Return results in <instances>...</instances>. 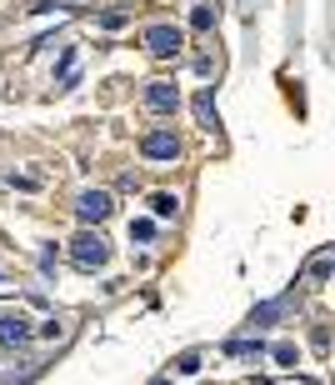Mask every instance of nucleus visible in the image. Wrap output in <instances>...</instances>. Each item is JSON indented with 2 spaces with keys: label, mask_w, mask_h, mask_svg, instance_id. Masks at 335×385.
Here are the masks:
<instances>
[{
  "label": "nucleus",
  "mask_w": 335,
  "mask_h": 385,
  "mask_svg": "<svg viewBox=\"0 0 335 385\" xmlns=\"http://www.w3.org/2000/svg\"><path fill=\"white\" fill-rule=\"evenodd\" d=\"M71 260H75V270H100V265L110 260V240H105V231H100V226H85V231L71 240Z\"/></svg>",
  "instance_id": "f257e3e1"
},
{
  "label": "nucleus",
  "mask_w": 335,
  "mask_h": 385,
  "mask_svg": "<svg viewBox=\"0 0 335 385\" xmlns=\"http://www.w3.org/2000/svg\"><path fill=\"white\" fill-rule=\"evenodd\" d=\"M140 160H150V165H176V160H181V135H176L171 126L145 130V140H140Z\"/></svg>",
  "instance_id": "f03ea898"
},
{
  "label": "nucleus",
  "mask_w": 335,
  "mask_h": 385,
  "mask_svg": "<svg viewBox=\"0 0 335 385\" xmlns=\"http://www.w3.org/2000/svg\"><path fill=\"white\" fill-rule=\"evenodd\" d=\"M181 45H185V30H181V25H165V20H160V25L145 30V50L155 55V61H171V55H181Z\"/></svg>",
  "instance_id": "7ed1b4c3"
},
{
  "label": "nucleus",
  "mask_w": 335,
  "mask_h": 385,
  "mask_svg": "<svg viewBox=\"0 0 335 385\" xmlns=\"http://www.w3.org/2000/svg\"><path fill=\"white\" fill-rule=\"evenodd\" d=\"M30 336H35V325H30L25 310H0V346H6V350L30 346Z\"/></svg>",
  "instance_id": "20e7f679"
},
{
  "label": "nucleus",
  "mask_w": 335,
  "mask_h": 385,
  "mask_svg": "<svg viewBox=\"0 0 335 385\" xmlns=\"http://www.w3.org/2000/svg\"><path fill=\"white\" fill-rule=\"evenodd\" d=\"M110 210H116V200H110V190H80L75 200V215H80V226H105Z\"/></svg>",
  "instance_id": "39448f33"
},
{
  "label": "nucleus",
  "mask_w": 335,
  "mask_h": 385,
  "mask_svg": "<svg viewBox=\"0 0 335 385\" xmlns=\"http://www.w3.org/2000/svg\"><path fill=\"white\" fill-rule=\"evenodd\" d=\"M145 105L165 116V110H176V105H181V90H176V85H165V80H150V85H145Z\"/></svg>",
  "instance_id": "423d86ee"
},
{
  "label": "nucleus",
  "mask_w": 335,
  "mask_h": 385,
  "mask_svg": "<svg viewBox=\"0 0 335 385\" xmlns=\"http://www.w3.org/2000/svg\"><path fill=\"white\" fill-rule=\"evenodd\" d=\"M190 110H195V121H200V126H215V90H210V85H205V90H195Z\"/></svg>",
  "instance_id": "0eeeda50"
},
{
  "label": "nucleus",
  "mask_w": 335,
  "mask_h": 385,
  "mask_svg": "<svg viewBox=\"0 0 335 385\" xmlns=\"http://www.w3.org/2000/svg\"><path fill=\"white\" fill-rule=\"evenodd\" d=\"M150 210H155L160 220H171V215H181V195H171V190H155V195H150Z\"/></svg>",
  "instance_id": "6e6552de"
},
{
  "label": "nucleus",
  "mask_w": 335,
  "mask_h": 385,
  "mask_svg": "<svg viewBox=\"0 0 335 385\" xmlns=\"http://www.w3.org/2000/svg\"><path fill=\"white\" fill-rule=\"evenodd\" d=\"M130 245H155V220H130Z\"/></svg>",
  "instance_id": "1a4fd4ad"
},
{
  "label": "nucleus",
  "mask_w": 335,
  "mask_h": 385,
  "mask_svg": "<svg viewBox=\"0 0 335 385\" xmlns=\"http://www.w3.org/2000/svg\"><path fill=\"white\" fill-rule=\"evenodd\" d=\"M275 315H281V300H265L260 310H250V325H275Z\"/></svg>",
  "instance_id": "9d476101"
},
{
  "label": "nucleus",
  "mask_w": 335,
  "mask_h": 385,
  "mask_svg": "<svg viewBox=\"0 0 335 385\" xmlns=\"http://www.w3.org/2000/svg\"><path fill=\"white\" fill-rule=\"evenodd\" d=\"M226 355H245V360H260L265 350H260V346H245V341H231V346H226Z\"/></svg>",
  "instance_id": "9b49d317"
},
{
  "label": "nucleus",
  "mask_w": 335,
  "mask_h": 385,
  "mask_svg": "<svg viewBox=\"0 0 335 385\" xmlns=\"http://www.w3.org/2000/svg\"><path fill=\"white\" fill-rule=\"evenodd\" d=\"M190 25H195V30H210V25H215V11H210V6H195Z\"/></svg>",
  "instance_id": "f8f14e48"
},
{
  "label": "nucleus",
  "mask_w": 335,
  "mask_h": 385,
  "mask_svg": "<svg viewBox=\"0 0 335 385\" xmlns=\"http://www.w3.org/2000/svg\"><path fill=\"white\" fill-rule=\"evenodd\" d=\"M270 355H275V365H296V360H300V350H296V346H275Z\"/></svg>",
  "instance_id": "ddd939ff"
},
{
  "label": "nucleus",
  "mask_w": 335,
  "mask_h": 385,
  "mask_svg": "<svg viewBox=\"0 0 335 385\" xmlns=\"http://www.w3.org/2000/svg\"><path fill=\"white\" fill-rule=\"evenodd\" d=\"M176 370H181V375H195V370H200V355H195V350H185V355L176 360Z\"/></svg>",
  "instance_id": "4468645a"
},
{
  "label": "nucleus",
  "mask_w": 335,
  "mask_h": 385,
  "mask_svg": "<svg viewBox=\"0 0 335 385\" xmlns=\"http://www.w3.org/2000/svg\"><path fill=\"white\" fill-rule=\"evenodd\" d=\"M121 25H126V11H105L100 16V30H121Z\"/></svg>",
  "instance_id": "2eb2a0df"
},
{
  "label": "nucleus",
  "mask_w": 335,
  "mask_h": 385,
  "mask_svg": "<svg viewBox=\"0 0 335 385\" xmlns=\"http://www.w3.org/2000/svg\"><path fill=\"white\" fill-rule=\"evenodd\" d=\"M40 336L55 341V336H66V325H61V320H45V325H40Z\"/></svg>",
  "instance_id": "dca6fc26"
},
{
  "label": "nucleus",
  "mask_w": 335,
  "mask_h": 385,
  "mask_svg": "<svg viewBox=\"0 0 335 385\" xmlns=\"http://www.w3.org/2000/svg\"><path fill=\"white\" fill-rule=\"evenodd\" d=\"M155 385H176V380H155Z\"/></svg>",
  "instance_id": "f3484780"
}]
</instances>
